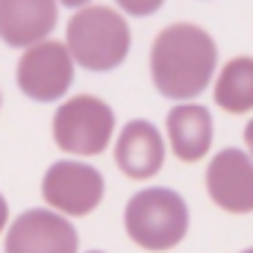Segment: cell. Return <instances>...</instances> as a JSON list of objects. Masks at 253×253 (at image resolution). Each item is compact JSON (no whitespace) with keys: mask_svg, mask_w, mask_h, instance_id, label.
I'll return each mask as SVG.
<instances>
[{"mask_svg":"<svg viewBox=\"0 0 253 253\" xmlns=\"http://www.w3.org/2000/svg\"><path fill=\"white\" fill-rule=\"evenodd\" d=\"M218 65V47L212 36L197 24H171L165 27L150 50V74L159 94L171 100L197 97Z\"/></svg>","mask_w":253,"mask_h":253,"instance_id":"6da1fadb","label":"cell"},{"mask_svg":"<svg viewBox=\"0 0 253 253\" xmlns=\"http://www.w3.org/2000/svg\"><path fill=\"white\" fill-rule=\"evenodd\" d=\"M65 47L71 59L85 71H112L126 59L129 27L112 6L88 3L80 6L68 21Z\"/></svg>","mask_w":253,"mask_h":253,"instance_id":"7a4b0ae2","label":"cell"},{"mask_svg":"<svg viewBox=\"0 0 253 253\" xmlns=\"http://www.w3.org/2000/svg\"><path fill=\"white\" fill-rule=\"evenodd\" d=\"M124 227L138 248L171 251L189 233V206L171 189H144L129 197Z\"/></svg>","mask_w":253,"mask_h":253,"instance_id":"3957f363","label":"cell"},{"mask_svg":"<svg viewBox=\"0 0 253 253\" xmlns=\"http://www.w3.org/2000/svg\"><path fill=\"white\" fill-rule=\"evenodd\" d=\"M115 132V112L91 94H77L53 115V138L65 153L97 156L109 147Z\"/></svg>","mask_w":253,"mask_h":253,"instance_id":"277c9868","label":"cell"},{"mask_svg":"<svg viewBox=\"0 0 253 253\" xmlns=\"http://www.w3.org/2000/svg\"><path fill=\"white\" fill-rule=\"evenodd\" d=\"M18 88L39 103L59 100L74 83V59L65 47V42H42L30 47L21 62L15 65Z\"/></svg>","mask_w":253,"mask_h":253,"instance_id":"5b68a950","label":"cell"},{"mask_svg":"<svg viewBox=\"0 0 253 253\" xmlns=\"http://www.w3.org/2000/svg\"><path fill=\"white\" fill-rule=\"evenodd\" d=\"M42 194L59 215H88L103 200V177L85 162H53L42 180Z\"/></svg>","mask_w":253,"mask_h":253,"instance_id":"8992f818","label":"cell"},{"mask_svg":"<svg viewBox=\"0 0 253 253\" xmlns=\"http://www.w3.org/2000/svg\"><path fill=\"white\" fill-rule=\"evenodd\" d=\"M6 253H77V230L59 212L27 209L6 233Z\"/></svg>","mask_w":253,"mask_h":253,"instance_id":"52a82bcc","label":"cell"},{"mask_svg":"<svg viewBox=\"0 0 253 253\" xmlns=\"http://www.w3.org/2000/svg\"><path fill=\"white\" fill-rule=\"evenodd\" d=\"M206 189L221 209L233 215L253 212V159L239 147L221 150L209 162Z\"/></svg>","mask_w":253,"mask_h":253,"instance_id":"ba28073f","label":"cell"},{"mask_svg":"<svg viewBox=\"0 0 253 253\" xmlns=\"http://www.w3.org/2000/svg\"><path fill=\"white\" fill-rule=\"evenodd\" d=\"M59 6L50 0H0V39L9 47H36L56 27Z\"/></svg>","mask_w":253,"mask_h":253,"instance_id":"9c48e42d","label":"cell"},{"mask_svg":"<svg viewBox=\"0 0 253 253\" xmlns=\"http://www.w3.org/2000/svg\"><path fill=\"white\" fill-rule=\"evenodd\" d=\"M115 162L132 180H150L162 171L165 141L150 121H129L115 141Z\"/></svg>","mask_w":253,"mask_h":253,"instance_id":"30bf717a","label":"cell"},{"mask_svg":"<svg viewBox=\"0 0 253 253\" xmlns=\"http://www.w3.org/2000/svg\"><path fill=\"white\" fill-rule=\"evenodd\" d=\"M168 138L183 162H197L209 153L212 144V115L206 106L197 103H183L168 112Z\"/></svg>","mask_w":253,"mask_h":253,"instance_id":"8fae6325","label":"cell"},{"mask_svg":"<svg viewBox=\"0 0 253 253\" xmlns=\"http://www.w3.org/2000/svg\"><path fill=\"white\" fill-rule=\"evenodd\" d=\"M215 103L230 115H245L253 109V56H236L221 68Z\"/></svg>","mask_w":253,"mask_h":253,"instance_id":"7c38bea8","label":"cell"},{"mask_svg":"<svg viewBox=\"0 0 253 253\" xmlns=\"http://www.w3.org/2000/svg\"><path fill=\"white\" fill-rule=\"evenodd\" d=\"M245 144H248V150H251V159H253V118L248 121V126H245Z\"/></svg>","mask_w":253,"mask_h":253,"instance_id":"4fadbf2b","label":"cell"},{"mask_svg":"<svg viewBox=\"0 0 253 253\" xmlns=\"http://www.w3.org/2000/svg\"><path fill=\"white\" fill-rule=\"evenodd\" d=\"M6 218H9V206H6V200H3V194H0V233H3V227H6Z\"/></svg>","mask_w":253,"mask_h":253,"instance_id":"5bb4252c","label":"cell"},{"mask_svg":"<svg viewBox=\"0 0 253 253\" xmlns=\"http://www.w3.org/2000/svg\"><path fill=\"white\" fill-rule=\"evenodd\" d=\"M242 253H253V248H251V251H242Z\"/></svg>","mask_w":253,"mask_h":253,"instance_id":"9a60e30c","label":"cell"},{"mask_svg":"<svg viewBox=\"0 0 253 253\" xmlns=\"http://www.w3.org/2000/svg\"><path fill=\"white\" fill-rule=\"evenodd\" d=\"M88 253H100V251H88Z\"/></svg>","mask_w":253,"mask_h":253,"instance_id":"2e32d148","label":"cell"}]
</instances>
